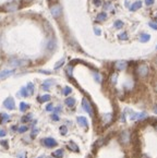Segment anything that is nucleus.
I'll return each instance as SVG.
<instances>
[{"mask_svg": "<svg viewBox=\"0 0 157 158\" xmlns=\"http://www.w3.org/2000/svg\"><path fill=\"white\" fill-rule=\"evenodd\" d=\"M136 74L139 75L140 77L144 79L150 74V67L146 63H141L136 67Z\"/></svg>", "mask_w": 157, "mask_h": 158, "instance_id": "f257e3e1", "label": "nucleus"}, {"mask_svg": "<svg viewBox=\"0 0 157 158\" xmlns=\"http://www.w3.org/2000/svg\"><path fill=\"white\" fill-rule=\"evenodd\" d=\"M119 142L122 145H128L131 142V132L129 130H125L119 135Z\"/></svg>", "mask_w": 157, "mask_h": 158, "instance_id": "f03ea898", "label": "nucleus"}, {"mask_svg": "<svg viewBox=\"0 0 157 158\" xmlns=\"http://www.w3.org/2000/svg\"><path fill=\"white\" fill-rule=\"evenodd\" d=\"M82 108H83L92 118H94V108H93L92 104H91V102L87 98H83V99H82Z\"/></svg>", "mask_w": 157, "mask_h": 158, "instance_id": "7ed1b4c3", "label": "nucleus"}, {"mask_svg": "<svg viewBox=\"0 0 157 158\" xmlns=\"http://www.w3.org/2000/svg\"><path fill=\"white\" fill-rule=\"evenodd\" d=\"M128 112H129L130 114V120L132 121H139V120H143V119H145L146 117H147V114H146V112H134L132 111V110H128Z\"/></svg>", "mask_w": 157, "mask_h": 158, "instance_id": "20e7f679", "label": "nucleus"}, {"mask_svg": "<svg viewBox=\"0 0 157 158\" xmlns=\"http://www.w3.org/2000/svg\"><path fill=\"white\" fill-rule=\"evenodd\" d=\"M40 142H42L43 146L47 147V148H53V147L57 146V144H58L57 141H56L55 139H53V137H45Z\"/></svg>", "mask_w": 157, "mask_h": 158, "instance_id": "39448f33", "label": "nucleus"}, {"mask_svg": "<svg viewBox=\"0 0 157 158\" xmlns=\"http://www.w3.org/2000/svg\"><path fill=\"white\" fill-rule=\"evenodd\" d=\"M9 64L12 68H18V67H24V65L28 64V60H23V59H11L9 60Z\"/></svg>", "mask_w": 157, "mask_h": 158, "instance_id": "423d86ee", "label": "nucleus"}, {"mask_svg": "<svg viewBox=\"0 0 157 158\" xmlns=\"http://www.w3.org/2000/svg\"><path fill=\"white\" fill-rule=\"evenodd\" d=\"M50 13L53 18H59L62 13V9L59 5H53V7L50 8Z\"/></svg>", "mask_w": 157, "mask_h": 158, "instance_id": "0eeeda50", "label": "nucleus"}, {"mask_svg": "<svg viewBox=\"0 0 157 158\" xmlns=\"http://www.w3.org/2000/svg\"><path fill=\"white\" fill-rule=\"evenodd\" d=\"M3 106H5L7 109L13 110L14 108H15V102H14V99L12 97H8L7 99L3 102Z\"/></svg>", "mask_w": 157, "mask_h": 158, "instance_id": "6e6552de", "label": "nucleus"}, {"mask_svg": "<svg viewBox=\"0 0 157 158\" xmlns=\"http://www.w3.org/2000/svg\"><path fill=\"white\" fill-rule=\"evenodd\" d=\"M76 121H78V126H81L82 128H84V129L88 128V121H87V119H86L85 117H83V116L78 117V118H76Z\"/></svg>", "mask_w": 157, "mask_h": 158, "instance_id": "1a4fd4ad", "label": "nucleus"}, {"mask_svg": "<svg viewBox=\"0 0 157 158\" xmlns=\"http://www.w3.org/2000/svg\"><path fill=\"white\" fill-rule=\"evenodd\" d=\"M128 63L127 61H123V60H119L117 62H115V69L118 70V71H122L127 68Z\"/></svg>", "mask_w": 157, "mask_h": 158, "instance_id": "9d476101", "label": "nucleus"}, {"mask_svg": "<svg viewBox=\"0 0 157 158\" xmlns=\"http://www.w3.org/2000/svg\"><path fill=\"white\" fill-rule=\"evenodd\" d=\"M113 117H112V114H105L102 116V121L103 123L105 124V126H107V124H109L112 121Z\"/></svg>", "mask_w": 157, "mask_h": 158, "instance_id": "9b49d317", "label": "nucleus"}, {"mask_svg": "<svg viewBox=\"0 0 157 158\" xmlns=\"http://www.w3.org/2000/svg\"><path fill=\"white\" fill-rule=\"evenodd\" d=\"M67 148L69 149V151H71V152H74V153H78V152H80V148H78V146L76 145V143L73 142V141H70V142L68 143Z\"/></svg>", "mask_w": 157, "mask_h": 158, "instance_id": "f8f14e48", "label": "nucleus"}, {"mask_svg": "<svg viewBox=\"0 0 157 158\" xmlns=\"http://www.w3.org/2000/svg\"><path fill=\"white\" fill-rule=\"evenodd\" d=\"M10 116L8 114H5V112H2V114H0V124H6L8 123L10 121Z\"/></svg>", "mask_w": 157, "mask_h": 158, "instance_id": "ddd939ff", "label": "nucleus"}, {"mask_svg": "<svg viewBox=\"0 0 157 158\" xmlns=\"http://www.w3.org/2000/svg\"><path fill=\"white\" fill-rule=\"evenodd\" d=\"M51 156L55 157V158H63V156H65V151H63L62 148L56 149L55 152H53Z\"/></svg>", "mask_w": 157, "mask_h": 158, "instance_id": "4468645a", "label": "nucleus"}, {"mask_svg": "<svg viewBox=\"0 0 157 158\" xmlns=\"http://www.w3.org/2000/svg\"><path fill=\"white\" fill-rule=\"evenodd\" d=\"M13 72L14 70H3V71L0 72V79H6V77L13 74Z\"/></svg>", "mask_w": 157, "mask_h": 158, "instance_id": "2eb2a0df", "label": "nucleus"}, {"mask_svg": "<svg viewBox=\"0 0 157 158\" xmlns=\"http://www.w3.org/2000/svg\"><path fill=\"white\" fill-rule=\"evenodd\" d=\"M53 84V80H47V81H45L44 83H43L42 85V89H44V91H49V89H50V86Z\"/></svg>", "mask_w": 157, "mask_h": 158, "instance_id": "dca6fc26", "label": "nucleus"}, {"mask_svg": "<svg viewBox=\"0 0 157 158\" xmlns=\"http://www.w3.org/2000/svg\"><path fill=\"white\" fill-rule=\"evenodd\" d=\"M50 95H48V94H45V95H43V96H39L38 98H37V100H38L40 104H43V102H49L50 100Z\"/></svg>", "mask_w": 157, "mask_h": 158, "instance_id": "f3484780", "label": "nucleus"}, {"mask_svg": "<svg viewBox=\"0 0 157 158\" xmlns=\"http://www.w3.org/2000/svg\"><path fill=\"white\" fill-rule=\"evenodd\" d=\"M141 7H142V2H141V1H135V2L131 5V7H130V10H131V11H136V10H139Z\"/></svg>", "mask_w": 157, "mask_h": 158, "instance_id": "a211bd4d", "label": "nucleus"}, {"mask_svg": "<svg viewBox=\"0 0 157 158\" xmlns=\"http://www.w3.org/2000/svg\"><path fill=\"white\" fill-rule=\"evenodd\" d=\"M65 104L67 105L68 107H73L74 105H75V99H74L73 97H68L67 99L65 100Z\"/></svg>", "mask_w": 157, "mask_h": 158, "instance_id": "6ab92c4d", "label": "nucleus"}, {"mask_svg": "<svg viewBox=\"0 0 157 158\" xmlns=\"http://www.w3.org/2000/svg\"><path fill=\"white\" fill-rule=\"evenodd\" d=\"M56 48V42L55 40H50L48 43H47V49H48L49 51H53Z\"/></svg>", "mask_w": 157, "mask_h": 158, "instance_id": "aec40b11", "label": "nucleus"}, {"mask_svg": "<svg viewBox=\"0 0 157 158\" xmlns=\"http://www.w3.org/2000/svg\"><path fill=\"white\" fill-rule=\"evenodd\" d=\"M28 126H20L16 127V132L20 133V134H23V133L28 132Z\"/></svg>", "mask_w": 157, "mask_h": 158, "instance_id": "412c9836", "label": "nucleus"}, {"mask_svg": "<svg viewBox=\"0 0 157 158\" xmlns=\"http://www.w3.org/2000/svg\"><path fill=\"white\" fill-rule=\"evenodd\" d=\"M28 108H30V105H28V104H26V102H20V106H19V109H20V111L24 112V111H26Z\"/></svg>", "mask_w": 157, "mask_h": 158, "instance_id": "4be33fe9", "label": "nucleus"}, {"mask_svg": "<svg viewBox=\"0 0 157 158\" xmlns=\"http://www.w3.org/2000/svg\"><path fill=\"white\" fill-rule=\"evenodd\" d=\"M150 38H151L150 35H148V34H145V33H142V34L140 35V42H142V43L148 42V40H150Z\"/></svg>", "mask_w": 157, "mask_h": 158, "instance_id": "5701e85b", "label": "nucleus"}, {"mask_svg": "<svg viewBox=\"0 0 157 158\" xmlns=\"http://www.w3.org/2000/svg\"><path fill=\"white\" fill-rule=\"evenodd\" d=\"M7 11H15L16 9H18V5L16 3H10V5H7L5 8Z\"/></svg>", "mask_w": 157, "mask_h": 158, "instance_id": "b1692460", "label": "nucleus"}, {"mask_svg": "<svg viewBox=\"0 0 157 158\" xmlns=\"http://www.w3.org/2000/svg\"><path fill=\"white\" fill-rule=\"evenodd\" d=\"M106 19H107V14L105 13V12H102V13H100L98 15H97V18H96V20L98 22H103V21H105Z\"/></svg>", "mask_w": 157, "mask_h": 158, "instance_id": "393cba45", "label": "nucleus"}, {"mask_svg": "<svg viewBox=\"0 0 157 158\" xmlns=\"http://www.w3.org/2000/svg\"><path fill=\"white\" fill-rule=\"evenodd\" d=\"M31 120H32V114H25V116L21 119V122H23V123H28V122H30Z\"/></svg>", "mask_w": 157, "mask_h": 158, "instance_id": "a878e982", "label": "nucleus"}, {"mask_svg": "<svg viewBox=\"0 0 157 158\" xmlns=\"http://www.w3.org/2000/svg\"><path fill=\"white\" fill-rule=\"evenodd\" d=\"M26 89L28 92V95H32L34 93V84L33 83H28V86H26Z\"/></svg>", "mask_w": 157, "mask_h": 158, "instance_id": "bb28decb", "label": "nucleus"}, {"mask_svg": "<svg viewBox=\"0 0 157 158\" xmlns=\"http://www.w3.org/2000/svg\"><path fill=\"white\" fill-rule=\"evenodd\" d=\"M71 93H72V89H71V87H69V86H66V87H63V89H62V94H63V95L68 96V95H70Z\"/></svg>", "mask_w": 157, "mask_h": 158, "instance_id": "cd10ccee", "label": "nucleus"}, {"mask_svg": "<svg viewBox=\"0 0 157 158\" xmlns=\"http://www.w3.org/2000/svg\"><path fill=\"white\" fill-rule=\"evenodd\" d=\"M117 80H118V74L117 73H112L110 77V83L112 84V85H116V83H117Z\"/></svg>", "mask_w": 157, "mask_h": 158, "instance_id": "c85d7f7f", "label": "nucleus"}, {"mask_svg": "<svg viewBox=\"0 0 157 158\" xmlns=\"http://www.w3.org/2000/svg\"><path fill=\"white\" fill-rule=\"evenodd\" d=\"M93 75H94V79H95V81H96L97 83H102V75H100V73L94 72V73H93Z\"/></svg>", "mask_w": 157, "mask_h": 158, "instance_id": "c756f323", "label": "nucleus"}, {"mask_svg": "<svg viewBox=\"0 0 157 158\" xmlns=\"http://www.w3.org/2000/svg\"><path fill=\"white\" fill-rule=\"evenodd\" d=\"M65 61H66V59H65V58H62V59H61V60L58 61V62L55 64V70H58V69H59V68L62 67L63 63H65Z\"/></svg>", "mask_w": 157, "mask_h": 158, "instance_id": "7c9ffc66", "label": "nucleus"}, {"mask_svg": "<svg viewBox=\"0 0 157 158\" xmlns=\"http://www.w3.org/2000/svg\"><path fill=\"white\" fill-rule=\"evenodd\" d=\"M59 132H60L61 135H67L68 133V128L66 126H61L60 128H59Z\"/></svg>", "mask_w": 157, "mask_h": 158, "instance_id": "2f4dec72", "label": "nucleus"}, {"mask_svg": "<svg viewBox=\"0 0 157 158\" xmlns=\"http://www.w3.org/2000/svg\"><path fill=\"white\" fill-rule=\"evenodd\" d=\"M19 94H20L21 96H23V97H28V89H26V87H22Z\"/></svg>", "mask_w": 157, "mask_h": 158, "instance_id": "473e14b6", "label": "nucleus"}, {"mask_svg": "<svg viewBox=\"0 0 157 158\" xmlns=\"http://www.w3.org/2000/svg\"><path fill=\"white\" fill-rule=\"evenodd\" d=\"M118 37H119V40H128V34L125 32H123V33H120V34H119V36H118Z\"/></svg>", "mask_w": 157, "mask_h": 158, "instance_id": "72a5a7b5", "label": "nucleus"}, {"mask_svg": "<svg viewBox=\"0 0 157 158\" xmlns=\"http://www.w3.org/2000/svg\"><path fill=\"white\" fill-rule=\"evenodd\" d=\"M15 156H16V158H26V152L22 151V152H20V153L16 154Z\"/></svg>", "mask_w": 157, "mask_h": 158, "instance_id": "f704fd0d", "label": "nucleus"}, {"mask_svg": "<svg viewBox=\"0 0 157 158\" xmlns=\"http://www.w3.org/2000/svg\"><path fill=\"white\" fill-rule=\"evenodd\" d=\"M123 26V22L120 21V20H118V21L115 22V27L116 28H121Z\"/></svg>", "mask_w": 157, "mask_h": 158, "instance_id": "c9c22d12", "label": "nucleus"}, {"mask_svg": "<svg viewBox=\"0 0 157 158\" xmlns=\"http://www.w3.org/2000/svg\"><path fill=\"white\" fill-rule=\"evenodd\" d=\"M37 134H38V130H37L36 128H33L32 132H31V137H32V139H34V137L37 136Z\"/></svg>", "mask_w": 157, "mask_h": 158, "instance_id": "e433bc0d", "label": "nucleus"}, {"mask_svg": "<svg viewBox=\"0 0 157 158\" xmlns=\"http://www.w3.org/2000/svg\"><path fill=\"white\" fill-rule=\"evenodd\" d=\"M53 108H55V107H53V104H48V105L46 106V108H45V110H46V111H53Z\"/></svg>", "mask_w": 157, "mask_h": 158, "instance_id": "4c0bfd02", "label": "nucleus"}, {"mask_svg": "<svg viewBox=\"0 0 157 158\" xmlns=\"http://www.w3.org/2000/svg\"><path fill=\"white\" fill-rule=\"evenodd\" d=\"M51 120H53V121H59V120H60V118H59L58 114H51Z\"/></svg>", "mask_w": 157, "mask_h": 158, "instance_id": "58836bf2", "label": "nucleus"}, {"mask_svg": "<svg viewBox=\"0 0 157 158\" xmlns=\"http://www.w3.org/2000/svg\"><path fill=\"white\" fill-rule=\"evenodd\" d=\"M72 70H73V68H72L71 65H69V67L67 68V73L69 77H72Z\"/></svg>", "mask_w": 157, "mask_h": 158, "instance_id": "ea45409f", "label": "nucleus"}, {"mask_svg": "<svg viewBox=\"0 0 157 158\" xmlns=\"http://www.w3.org/2000/svg\"><path fill=\"white\" fill-rule=\"evenodd\" d=\"M93 3H94L96 7H100V6H102V0H93Z\"/></svg>", "mask_w": 157, "mask_h": 158, "instance_id": "a19ab883", "label": "nucleus"}, {"mask_svg": "<svg viewBox=\"0 0 157 158\" xmlns=\"http://www.w3.org/2000/svg\"><path fill=\"white\" fill-rule=\"evenodd\" d=\"M7 135V131L5 129H0V137H5Z\"/></svg>", "mask_w": 157, "mask_h": 158, "instance_id": "79ce46f5", "label": "nucleus"}, {"mask_svg": "<svg viewBox=\"0 0 157 158\" xmlns=\"http://www.w3.org/2000/svg\"><path fill=\"white\" fill-rule=\"evenodd\" d=\"M0 144H1V146L5 147V148H8V147H9V145H8L7 141H1V142H0Z\"/></svg>", "mask_w": 157, "mask_h": 158, "instance_id": "37998d69", "label": "nucleus"}, {"mask_svg": "<svg viewBox=\"0 0 157 158\" xmlns=\"http://www.w3.org/2000/svg\"><path fill=\"white\" fill-rule=\"evenodd\" d=\"M148 25H150L151 27L153 28V30H157V23H155V22H151Z\"/></svg>", "mask_w": 157, "mask_h": 158, "instance_id": "c03bdc74", "label": "nucleus"}, {"mask_svg": "<svg viewBox=\"0 0 157 158\" xmlns=\"http://www.w3.org/2000/svg\"><path fill=\"white\" fill-rule=\"evenodd\" d=\"M145 5L146 6H152V5H154V0H145Z\"/></svg>", "mask_w": 157, "mask_h": 158, "instance_id": "a18cd8bd", "label": "nucleus"}, {"mask_svg": "<svg viewBox=\"0 0 157 158\" xmlns=\"http://www.w3.org/2000/svg\"><path fill=\"white\" fill-rule=\"evenodd\" d=\"M135 158H150L147 155H145V154H142V155H139L138 157H135Z\"/></svg>", "mask_w": 157, "mask_h": 158, "instance_id": "49530a36", "label": "nucleus"}, {"mask_svg": "<svg viewBox=\"0 0 157 158\" xmlns=\"http://www.w3.org/2000/svg\"><path fill=\"white\" fill-rule=\"evenodd\" d=\"M94 31H95V34H96V35H100V28L95 27Z\"/></svg>", "mask_w": 157, "mask_h": 158, "instance_id": "de8ad7c7", "label": "nucleus"}, {"mask_svg": "<svg viewBox=\"0 0 157 158\" xmlns=\"http://www.w3.org/2000/svg\"><path fill=\"white\" fill-rule=\"evenodd\" d=\"M154 89H155V92L157 93V80L155 81V83H154Z\"/></svg>", "mask_w": 157, "mask_h": 158, "instance_id": "09e8293b", "label": "nucleus"}, {"mask_svg": "<svg viewBox=\"0 0 157 158\" xmlns=\"http://www.w3.org/2000/svg\"><path fill=\"white\" fill-rule=\"evenodd\" d=\"M154 112L157 114V106H155V108H154Z\"/></svg>", "mask_w": 157, "mask_h": 158, "instance_id": "8fccbe9b", "label": "nucleus"}, {"mask_svg": "<svg viewBox=\"0 0 157 158\" xmlns=\"http://www.w3.org/2000/svg\"><path fill=\"white\" fill-rule=\"evenodd\" d=\"M153 127H154V128H155V130L157 131V122H156V123H155V124H154V126H153Z\"/></svg>", "mask_w": 157, "mask_h": 158, "instance_id": "3c124183", "label": "nucleus"}, {"mask_svg": "<svg viewBox=\"0 0 157 158\" xmlns=\"http://www.w3.org/2000/svg\"><path fill=\"white\" fill-rule=\"evenodd\" d=\"M37 158H46V156H45V155H42V156H39V157H37Z\"/></svg>", "mask_w": 157, "mask_h": 158, "instance_id": "603ef678", "label": "nucleus"}, {"mask_svg": "<svg viewBox=\"0 0 157 158\" xmlns=\"http://www.w3.org/2000/svg\"><path fill=\"white\" fill-rule=\"evenodd\" d=\"M46 158H55V157H53V156H50V157H46Z\"/></svg>", "mask_w": 157, "mask_h": 158, "instance_id": "864d4df0", "label": "nucleus"}, {"mask_svg": "<svg viewBox=\"0 0 157 158\" xmlns=\"http://www.w3.org/2000/svg\"><path fill=\"white\" fill-rule=\"evenodd\" d=\"M50 1H56V0H50Z\"/></svg>", "mask_w": 157, "mask_h": 158, "instance_id": "5fc2aeb1", "label": "nucleus"}, {"mask_svg": "<svg viewBox=\"0 0 157 158\" xmlns=\"http://www.w3.org/2000/svg\"><path fill=\"white\" fill-rule=\"evenodd\" d=\"M156 62H157V58H156Z\"/></svg>", "mask_w": 157, "mask_h": 158, "instance_id": "6e6d98bb", "label": "nucleus"}, {"mask_svg": "<svg viewBox=\"0 0 157 158\" xmlns=\"http://www.w3.org/2000/svg\"><path fill=\"white\" fill-rule=\"evenodd\" d=\"M156 49H157V46H156Z\"/></svg>", "mask_w": 157, "mask_h": 158, "instance_id": "4d7b16f0", "label": "nucleus"}]
</instances>
